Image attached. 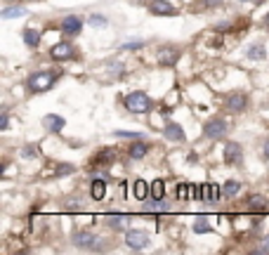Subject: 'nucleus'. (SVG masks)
<instances>
[{
    "mask_svg": "<svg viewBox=\"0 0 269 255\" xmlns=\"http://www.w3.org/2000/svg\"><path fill=\"white\" fill-rule=\"evenodd\" d=\"M99 239L92 232H76L73 234V246L76 248H95Z\"/></svg>",
    "mask_w": 269,
    "mask_h": 255,
    "instance_id": "nucleus-11",
    "label": "nucleus"
},
{
    "mask_svg": "<svg viewBox=\"0 0 269 255\" xmlns=\"http://www.w3.org/2000/svg\"><path fill=\"white\" fill-rule=\"evenodd\" d=\"M194 191H196V187L189 182H179L177 184V199L179 201H189L191 196H194Z\"/></svg>",
    "mask_w": 269,
    "mask_h": 255,
    "instance_id": "nucleus-21",
    "label": "nucleus"
},
{
    "mask_svg": "<svg viewBox=\"0 0 269 255\" xmlns=\"http://www.w3.org/2000/svg\"><path fill=\"white\" fill-rule=\"evenodd\" d=\"M126 244H128V248H133V251H142V248H146V244H149V234L142 232V229H128Z\"/></svg>",
    "mask_w": 269,
    "mask_h": 255,
    "instance_id": "nucleus-4",
    "label": "nucleus"
},
{
    "mask_svg": "<svg viewBox=\"0 0 269 255\" xmlns=\"http://www.w3.org/2000/svg\"><path fill=\"white\" fill-rule=\"evenodd\" d=\"M128 111H133V114H146V111L153 109V100L142 90H134V92H128L126 100H123Z\"/></svg>",
    "mask_w": 269,
    "mask_h": 255,
    "instance_id": "nucleus-2",
    "label": "nucleus"
},
{
    "mask_svg": "<svg viewBox=\"0 0 269 255\" xmlns=\"http://www.w3.org/2000/svg\"><path fill=\"white\" fill-rule=\"evenodd\" d=\"M194 232H196V234H206V232H210L208 218H198L196 222H194Z\"/></svg>",
    "mask_w": 269,
    "mask_h": 255,
    "instance_id": "nucleus-28",
    "label": "nucleus"
},
{
    "mask_svg": "<svg viewBox=\"0 0 269 255\" xmlns=\"http://www.w3.org/2000/svg\"><path fill=\"white\" fill-rule=\"evenodd\" d=\"M24 43L28 47H38L40 45V33H38L36 28H24Z\"/></svg>",
    "mask_w": 269,
    "mask_h": 255,
    "instance_id": "nucleus-22",
    "label": "nucleus"
},
{
    "mask_svg": "<svg viewBox=\"0 0 269 255\" xmlns=\"http://www.w3.org/2000/svg\"><path fill=\"white\" fill-rule=\"evenodd\" d=\"M7 2H12V0H7Z\"/></svg>",
    "mask_w": 269,
    "mask_h": 255,
    "instance_id": "nucleus-40",
    "label": "nucleus"
},
{
    "mask_svg": "<svg viewBox=\"0 0 269 255\" xmlns=\"http://www.w3.org/2000/svg\"><path fill=\"white\" fill-rule=\"evenodd\" d=\"M130 222H133V218H130V215H118V213H114V215H107V225L111 229H126Z\"/></svg>",
    "mask_w": 269,
    "mask_h": 255,
    "instance_id": "nucleus-16",
    "label": "nucleus"
},
{
    "mask_svg": "<svg viewBox=\"0 0 269 255\" xmlns=\"http://www.w3.org/2000/svg\"><path fill=\"white\" fill-rule=\"evenodd\" d=\"M179 59V50L172 45H163L161 50H158V64L161 66H175Z\"/></svg>",
    "mask_w": 269,
    "mask_h": 255,
    "instance_id": "nucleus-10",
    "label": "nucleus"
},
{
    "mask_svg": "<svg viewBox=\"0 0 269 255\" xmlns=\"http://www.w3.org/2000/svg\"><path fill=\"white\" fill-rule=\"evenodd\" d=\"M246 206H248L251 213H265V210H267V199H265L262 194H251L248 201H246Z\"/></svg>",
    "mask_w": 269,
    "mask_h": 255,
    "instance_id": "nucleus-14",
    "label": "nucleus"
},
{
    "mask_svg": "<svg viewBox=\"0 0 269 255\" xmlns=\"http://www.w3.org/2000/svg\"><path fill=\"white\" fill-rule=\"evenodd\" d=\"M116 137H128V139H139V132H130V130H114Z\"/></svg>",
    "mask_w": 269,
    "mask_h": 255,
    "instance_id": "nucleus-30",
    "label": "nucleus"
},
{
    "mask_svg": "<svg viewBox=\"0 0 269 255\" xmlns=\"http://www.w3.org/2000/svg\"><path fill=\"white\" fill-rule=\"evenodd\" d=\"M0 14H2L5 19H14V17H24V14H26V9H24V7H5Z\"/></svg>",
    "mask_w": 269,
    "mask_h": 255,
    "instance_id": "nucleus-27",
    "label": "nucleus"
},
{
    "mask_svg": "<svg viewBox=\"0 0 269 255\" xmlns=\"http://www.w3.org/2000/svg\"><path fill=\"white\" fill-rule=\"evenodd\" d=\"M62 31L64 36H78L83 31V19L76 17V14H69V17L62 19Z\"/></svg>",
    "mask_w": 269,
    "mask_h": 255,
    "instance_id": "nucleus-9",
    "label": "nucleus"
},
{
    "mask_svg": "<svg viewBox=\"0 0 269 255\" xmlns=\"http://www.w3.org/2000/svg\"><path fill=\"white\" fill-rule=\"evenodd\" d=\"M246 55H248V59H262V57L267 55V50H265V45L255 43V45H251L246 50Z\"/></svg>",
    "mask_w": 269,
    "mask_h": 255,
    "instance_id": "nucleus-25",
    "label": "nucleus"
},
{
    "mask_svg": "<svg viewBox=\"0 0 269 255\" xmlns=\"http://www.w3.org/2000/svg\"><path fill=\"white\" fill-rule=\"evenodd\" d=\"M59 76H62V71H33L26 78L28 92H36V95H40V92H47L54 85V83H57V78H59Z\"/></svg>",
    "mask_w": 269,
    "mask_h": 255,
    "instance_id": "nucleus-1",
    "label": "nucleus"
},
{
    "mask_svg": "<svg viewBox=\"0 0 269 255\" xmlns=\"http://www.w3.org/2000/svg\"><path fill=\"white\" fill-rule=\"evenodd\" d=\"M163 196H165V182H163V180H153L151 182V199L163 201Z\"/></svg>",
    "mask_w": 269,
    "mask_h": 255,
    "instance_id": "nucleus-24",
    "label": "nucleus"
},
{
    "mask_svg": "<svg viewBox=\"0 0 269 255\" xmlns=\"http://www.w3.org/2000/svg\"><path fill=\"white\" fill-rule=\"evenodd\" d=\"M239 191H241V182H239V180H227V182L222 184L224 196H236Z\"/></svg>",
    "mask_w": 269,
    "mask_h": 255,
    "instance_id": "nucleus-23",
    "label": "nucleus"
},
{
    "mask_svg": "<svg viewBox=\"0 0 269 255\" xmlns=\"http://www.w3.org/2000/svg\"><path fill=\"white\" fill-rule=\"evenodd\" d=\"M203 135L208 137V139H217V137L227 135V121L224 119H210L203 126Z\"/></svg>",
    "mask_w": 269,
    "mask_h": 255,
    "instance_id": "nucleus-5",
    "label": "nucleus"
},
{
    "mask_svg": "<svg viewBox=\"0 0 269 255\" xmlns=\"http://www.w3.org/2000/svg\"><path fill=\"white\" fill-rule=\"evenodd\" d=\"M224 109L229 111V114H243V111L248 109V97L243 92H232L224 100Z\"/></svg>",
    "mask_w": 269,
    "mask_h": 255,
    "instance_id": "nucleus-3",
    "label": "nucleus"
},
{
    "mask_svg": "<svg viewBox=\"0 0 269 255\" xmlns=\"http://www.w3.org/2000/svg\"><path fill=\"white\" fill-rule=\"evenodd\" d=\"M123 47H126V50H139V47H144V43L142 40H134V43H126Z\"/></svg>",
    "mask_w": 269,
    "mask_h": 255,
    "instance_id": "nucleus-34",
    "label": "nucleus"
},
{
    "mask_svg": "<svg viewBox=\"0 0 269 255\" xmlns=\"http://www.w3.org/2000/svg\"><path fill=\"white\" fill-rule=\"evenodd\" d=\"M114 161H116V151H114V149H99L97 154L92 156V165H95V168L111 165Z\"/></svg>",
    "mask_w": 269,
    "mask_h": 255,
    "instance_id": "nucleus-12",
    "label": "nucleus"
},
{
    "mask_svg": "<svg viewBox=\"0 0 269 255\" xmlns=\"http://www.w3.org/2000/svg\"><path fill=\"white\" fill-rule=\"evenodd\" d=\"M206 7H217V5H222V0H201Z\"/></svg>",
    "mask_w": 269,
    "mask_h": 255,
    "instance_id": "nucleus-35",
    "label": "nucleus"
},
{
    "mask_svg": "<svg viewBox=\"0 0 269 255\" xmlns=\"http://www.w3.org/2000/svg\"><path fill=\"white\" fill-rule=\"evenodd\" d=\"M43 126L47 132H62L64 126H66V121H64L62 116H57V114H47L43 119Z\"/></svg>",
    "mask_w": 269,
    "mask_h": 255,
    "instance_id": "nucleus-13",
    "label": "nucleus"
},
{
    "mask_svg": "<svg viewBox=\"0 0 269 255\" xmlns=\"http://www.w3.org/2000/svg\"><path fill=\"white\" fill-rule=\"evenodd\" d=\"M255 253H269V234L265 239H262V246L255 251Z\"/></svg>",
    "mask_w": 269,
    "mask_h": 255,
    "instance_id": "nucleus-33",
    "label": "nucleus"
},
{
    "mask_svg": "<svg viewBox=\"0 0 269 255\" xmlns=\"http://www.w3.org/2000/svg\"><path fill=\"white\" fill-rule=\"evenodd\" d=\"M262 151H265V156L269 158V139H265V144H262Z\"/></svg>",
    "mask_w": 269,
    "mask_h": 255,
    "instance_id": "nucleus-36",
    "label": "nucleus"
},
{
    "mask_svg": "<svg viewBox=\"0 0 269 255\" xmlns=\"http://www.w3.org/2000/svg\"><path fill=\"white\" fill-rule=\"evenodd\" d=\"M73 173H76V165H73V163H57V165H54V175H57V177L73 175Z\"/></svg>",
    "mask_w": 269,
    "mask_h": 255,
    "instance_id": "nucleus-26",
    "label": "nucleus"
},
{
    "mask_svg": "<svg viewBox=\"0 0 269 255\" xmlns=\"http://www.w3.org/2000/svg\"><path fill=\"white\" fill-rule=\"evenodd\" d=\"M149 12L153 17H175L177 14V7L170 5L168 0H151L149 2Z\"/></svg>",
    "mask_w": 269,
    "mask_h": 255,
    "instance_id": "nucleus-6",
    "label": "nucleus"
},
{
    "mask_svg": "<svg viewBox=\"0 0 269 255\" xmlns=\"http://www.w3.org/2000/svg\"><path fill=\"white\" fill-rule=\"evenodd\" d=\"M9 126V116H7V111L2 109V114H0V130H7Z\"/></svg>",
    "mask_w": 269,
    "mask_h": 255,
    "instance_id": "nucleus-32",
    "label": "nucleus"
},
{
    "mask_svg": "<svg viewBox=\"0 0 269 255\" xmlns=\"http://www.w3.org/2000/svg\"><path fill=\"white\" fill-rule=\"evenodd\" d=\"M265 28H269V14L265 17Z\"/></svg>",
    "mask_w": 269,
    "mask_h": 255,
    "instance_id": "nucleus-37",
    "label": "nucleus"
},
{
    "mask_svg": "<svg viewBox=\"0 0 269 255\" xmlns=\"http://www.w3.org/2000/svg\"><path fill=\"white\" fill-rule=\"evenodd\" d=\"M241 158H243L241 144H236V142H227V144H224V163L236 165V163H241Z\"/></svg>",
    "mask_w": 269,
    "mask_h": 255,
    "instance_id": "nucleus-8",
    "label": "nucleus"
},
{
    "mask_svg": "<svg viewBox=\"0 0 269 255\" xmlns=\"http://www.w3.org/2000/svg\"><path fill=\"white\" fill-rule=\"evenodd\" d=\"M90 196L95 201H102L107 196V182H104L102 177H95V180H92V184H90Z\"/></svg>",
    "mask_w": 269,
    "mask_h": 255,
    "instance_id": "nucleus-15",
    "label": "nucleus"
},
{
    "mask_svg": "<svg viewBox=\"0 0 269 255\" xmlns=\"http://www.w3.org/2000/svg\"><path fill=\"white\" fill-rule=\"evenodd\" d=\"M253 2H255V5H262V2H265V0H253Z\"/></svg>",
    "mask_w": 269,
    "mask_h": 255,
    "instance_id": "nucleus-38",
    "label": "nucleus"
},
{
    "mask_svg": "<svg viewBox=\"0 0 269 255\" xmlns=\"http://www.w3.org/2000/svg\"><path fill=\"white\" fill-rule=\"evenodd\" d=\"M90 24H92V26H97V28H104L109 21L102 17V14H92V17H90Z\"/></svg>",
    "mask_w": 269,
    "mask_h": 255,
    "instance_id": "nucleus-29",
    "label": "nucleus"
},
{
    "mask_svg": "<svg viewBox=\"0 0 269 255\" xmlns=\"http://www.w3.org/2000/svg\"><path fill=\"white\" fill-rule=\"evenodd\" d=\"M241 2H246V0H241Z\"/></svg>",
    "mask_w": 269,
    "mask_h": 255,
    "instance_id": "nucleus-39",
    "label": "nucleus"
},
{
    "mask_svg": "<svg viewBox=\"0 0 269 255\" xmlns=\"http://www.w3.org/2000/svg\"><path fill=\"white\" fill-rule=\"evenodd\" d=\"M201 201H220V187L213 182L201 184Z\"/></svg>",
    "mask_w": 269,
    "mask_h": 255,
    "instance_id": "nucleus-17",
    "label": "nucleus"
},
{
    "mask_svg": "<svg viewBox=\"0 0 269 255\" xmlns=\"http://www.w3.org/2000/svg\"><path fill=\"white\" fill-rule=\"evenodd\" d=\"M50 57L54 62H66V59L76 57V50H73L71 43H57V45L50 47Z\"/></svg>",
    "mask_w": 269,
    "mask_h": 255,
    "instance_id": "nucleus-7",
    "label": "nucleus"
},
{
    "mask_svg": "<svg viewBox=\"0 0 269 255\" xmlns=\"http://www.w3.org/2000/svg\"><path fill=\"white\" fill-rule=\"evenodd\" d=\"M21 154L26 156V158H33V156H40V149H38V146H26V149H24V151H21Z\"/></svg>",
    "mask_w": 269,
    "mask_h": 255,
    "instance_id": "nucleus-31",
    "label": "nucleus"
},
{
    "mask_svg": "<svg viewBox=\"0 0 269 255\" xmlns=\"http://www.w3.org/2000/svg\"><path fill=\"white\" fill-rule=\"evenodd\" d=\"M163 135L168 137L170 142H184V130H182L177 123H168L165 130H163Z\"/></svg>",
    "mask_w": 269,
    "mask_h": 255,
    "instance_id": "nucleus-19",
    "label": "nucleus"
},
{
    "mask_svg": "<svg viewBox=\"0 0 269 255\" xmlns=\"http://www.w3.org/2000/svg\"><path fill=\"white\" fill-rule=\"evenodd\" d=\"M133 194H134V199H137V201H144L149 194H151V184H146L144 180H134Z\"/></svg>",
    "mask_w": 269,
    "mask_h": 255,
    "instance_id": "nucleus-20",
    "label": "nucleus"
},
{
    "mask_svg": "<svg viewBox=\"0 0 269 255\" xmlns=\"http://www.w3.org/2000/svg\"><path fill=\"white\" fill-rule=\"evenodd\" d=\"M146 154H149V144H146V142H142V139L133 142V144H130V149H128V156H130V158H134V161H137V158H144Z\"/></svg>",
    "mask_w": 269,
    "mask_h": 255,
    "instance_id": "nucleus-18",
    "label": "nucleus"
}]
</instances>
